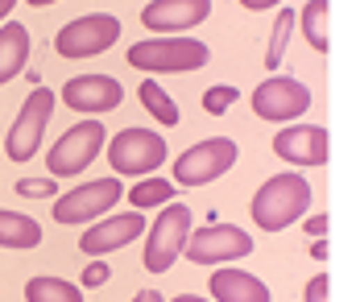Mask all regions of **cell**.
<instances>
[{"label": "cell", "instance_id": "7a4b0ae2", "mask_svg": "<svg viewBox=\"0 0 356 302\" xmlns=\"http://www.w3.org/2000/svg\"><path fill=\"white\" fill-rule=\"evenodd\" d=\"M207 62L211 50L199 37H149L129 46V67L145 75H186V71H203Z\"/></svg>", "mask_w": 356, "mask_h": 302}, {"label": "cell", "instance_id": "ba28073f", "mask_svg": "<svg viewBox=\"0 0 356 302\" xmlns=\"http://www.w3.org/2000/svg\"><path fill=\"white\" fill-rule=\"evenodd\" d=\"M186 261L191 265H224V261H241L253 253V236L241 232L236 224H207L195 228L186 236Z\"/></svg>", "mask_w": 356, "mask_h": 302}, {"label": "cell", "instance_id": "e0dca14e", "mask_svg": "<svg viewBox=\"0 0 356 302\" xmlns=\"http://www.w3.org/2000/svg\"><path fill=\"white\" fill-rule=\"evenodd\" d=\"M29 62V29L21 21H8L0 29V87L8 79H17Z\"/></svg>", "mask_w": 356, "mask_h": 302}, {"label": "cell", "instance_id": "44dd1931", "mask_svg": "<svg viewBox=\"0 0 356 302\" xmlns=\"http://www.w3.org/2000/svg\"><path fill=\"white\" fill-rule=\"evenodd\" d=\"M137 100L141 108L158 120V124H166V128H175L178 124V103L166 96V87L162 83H154V79H141V87H137Z\"/></svg>", "mask_w": 356, "mask_h": 302}, {"label": "cell", "instance_id": "ac0fdd59", "mask_svg": "<svg viewBox=\"0 0 356 302\" xmlns=\"http://www.w3.org/2000/svg\"><path fill=\"white\" fill-rule=\"evenodd\" d=\"M38 244H42V224L0 207V249H38Z\"/></svg>", "mask_w": 356, "mask_h": 302}, {"label": "cell", "instance_id": "f1b7e54d", "mask_svg": "<svg viewBox=\"0 0 356 302\" xmlns=\"http://www.w3.org/2000/svg\"><path fill=\"white\" fill-rule=\"evenodd\" d=\"M241 4H245L249 12H266V8H277L282 0H241Z\"/></svg>", "mask_w": 356, "mask_h": 302}, {"label": "cell", "instance_id": "cb8c5ba5", "mask_svg": "<svg viewBox=\"0 0 356 302\" xmlns=\"http://www.w3.org/2000/svg\"><path fill=\"white\" fill-rule=\"evenodd\" d=\"M17 195H21V199H58L54 174H46V178H21V183H17Z\"/></svg>", "mask_w": 356, "mask_h": 302}, {"label": "cell", "instance_id": "4dcf8cb0", "mask_svg": "<svg viewBox=\"0 0 356 302\" xmlns=\"http://www.w3.org/2000/svg\"><path fill=\"white\" fill-rule=\"evenodd\" d=\"M166 294H158V290H141V294H133V302H162Z\"/></svg>", "mask_w": 356, "mask_h": 302}, {"label": "cell", "instance_id": "83f0119b", "mask_svg": "<svg viewBox=\"0 0 356 302\" xmlns=\"http://www.w3.org/2000/svg\"><path fill=\"white\" fill-rule=\"evenodd\" d=\"M307 232H311V240H315V236H323V232H327V215H323V211H319V215H311V219H307Z\"/></svg>", "mask_w": 356, "mask_h": 302}, {"label": "cell", "instance_id": "52a82bcc", "mask_svg": "<svg viewBox=\"0 0 356 302\" xmlns=\"http://www.w3.org/2000/svg\"><path fill=\"white\" fill-rule=\"evenodd\" d=\"M104 141H108V128H104L99 120H79V124H71V128L50 145L46 170H50L54 178H71V174L88 170L91 162L99 158Z\"/></svg>", "mask_w": 356, "mask_h": 302}, {"label": "cell", "instance_id": "603a6c76", "mask_svg": "<svg viewBox=\"0 0 356 302\" xmlns=\"http://www.w3.org/2000/svg\"><path fill=\"white\" fill-rule=\"evenodd\" d=\"M294 25H298V17L290 12V8H282L277 17H273V33H269V50H266V67H282V54H286V46H290V33H294Z\"/></svg>", "mask_w": 356, "mask_h": 302}, {"label": "cell", "instance_id": "f546056e", "mask_svg": "<svg viewBox=\"0 0 356 302\" xmlns=\"http://www.w3.org/2000/svg\"><path fill=\"white\" fill-rule=\"evenodd\" d=\"M311 257H315V261H327V240H323V236L311 240Z\"/></svg>", "mask_w": 356, "mask_h": 302}, {"label": "cell", "instance_id": "2e32d148", "mask_svg": "<svg viewBox=\"0 0 356 302\" xmlns=\"http://www.w3.org/2000/svg\"><path fill=\"white\" fill-rule=\"evenodd\" d=\"M207 290L220 302H269V286L261 278H253L249 269H216Z\"/></svg>", "mask_w": 356, "mask_h": 302}, {"label": "cell", "instance_id": "9a60e30c", "mask_svg": "<svg viewBox=\"0 0 356 302\" xmlns=\"http://www.w3.org/2000/svg\"><path fill=\"white\" fill-rule=\"evenodd\" d=\"M211 17V0H149L141 8V25L149 33H182Z\"/></svg>", "mask_w": 356, "mask_h": 302}, {"label": "cell", "instance_id": "836d02e7", "mask_svg": "<svg viewBox=\"0 0 356 302\" xmlns=\"http://www.w3.org/2000/svg\"><path fill=\"white\" fill-rule=\"evenodd\" d=\"M25 4H33V8H46V4H58V0H25Z\"/></svg>", "mask_w": 356, "mask_h": 302}, {"label": "cell", "instance_id": "4fadbf2b", "mask_svg": "<svg viewBox=\"0 0 356 302\" xmlns=\"http://www.w3.org/2000/svg\"><path fill=\"white\" fill-rule=\"evenodd\" d=\"M273 153L286 166H323L327 162V128L323 124H286L273 133Z\"/></svg>", "mask_w": 356, "mask_h": 302}, {"label": "cell", "instance_id": "3957f363", "mask_svg": "<svg viewBox=\"0 0 356 302\" xmlns=\"http://www.w3.org/2000/svg\"><path fill=\"white\" fill-rule=\"evenodd\" d=\"M166 137L154 128H124L108 141V166L120 178H145L166 162Z\"/></svg>", "mask_w": 356, "mask_h": 302}, {"label": "cell", "instance_id": "7c38bea8", "mask_svg": "<svg viewBox=\"0 0 356 302\" xmlns=\"http://www.w3.org/2000/svg\"><path fill=\"white\" fill-rule=\"evenodd\" d=\"M145 232H149V224H145V215L133 207V211H124V215L95 219L88 232L79 236V249H83V257H104V253H112V249L133 244V240L145 236Z\"/></svg>", "mask_w": 356, "mask_h": 302}, {"label": "cell", "instance_id": "484cf974", "mask_svg": "<svg viewBox=\"0 0 356 302\" xmlns=\"http://www.w3.org/2000/svg\"><path fill=\"white\" fill-rule=\"evenodd\" d=\"M108 278H112V265H104V261H88L79 286H83V290H95V286H108Z\"/></svg>", "mask_w": 356, "mask_h": 302}, {"label": "cell", "instance_id": "5b68a950", "mask_svg": "<svg viewBox=\"0 0 356 302\" xmlns=\"http://www.w3.org/2000/svg\"><path fill=\"white\" fill-rule=\"evenodd\" d=\"M241 149L232 137H207V141H195L191 149H182L175 158V183L178 187H207L216 183L220 174H228L236 166Z\"/></svg>", "mask_w": 356, "mask_h": 302}, {"label": "cell", "instance_id": "d6986e66", "mask_svg": "<svg viewBox=\"0 0 356 302\" xmlns=\"http://www.w3.org/2000/svg\"><path fill=\"white\" fill-rule=\"evenodd\" d=\"M327 8H332V0H307V8L298 12V25H302V33H307V46H311L315 54H327V50H332V37H327Z\"/></svg>", "mask_w": 356, "mask_h": 302}, {"label": "cell", "instance_id": "8fae6325", "mask_svg": "<svg viewBox=\"0 0 356 302\" xmlns=\"http://www.w3.org/2000/svg\"><path fill=\"white\" fill-rule=\"evenodd\" d=\"M311 108V87L290 75H269L266 83L253 87V112L273 124H290Z\"/></svg>", "mask_w": 356, "mask_h": 302}, {"label": "cell", "instance_id": "d4e9b609", "mask_svg": "<svg viewBox=\"0 0 356 302\" xmlns=\"http://www.w3.org/2000/svg\"><path fill=\"white\" fill-rule=\"evenodd\" d=\"M232 100H241V92L236 87H207L203 92V108L211 112V116H220V112H228Z\"/></svg>", "mask_w": 356, "mask_h": 302}, {"label": "cell", "instance_id": "4316f807", "mask_svg": "<svg viewBox=\"0 0 356 302\" xmlns=\"http://www.w3.org/2000/svg\"><path fill=\"white\" fill-rule=\"evenodd\" d=\"M307 302H327V274L323 269L307 282Z\"/></svg>", "mask_w": 356, "mask_h": 302}, {"label": "cell", "instance_id": "8992f818", "mask_svg": "<svg viewBox=\"0 0 356 302\" xmlns=\"http://www.w3.org/2000/svg\"><path fill=\"white\" fill-rule=\"evenodd\" d=\"M186 232H191V207L186 203H166L154 219V228L145 232V253H141V265L149 274H166L175 269L178 253L186 249Z\"/></svg>", "mask_w": 356, "mask_h": 302}, {"label": "cell", "instance_id": "277c9868", "mask_svg": "<svg viewBox=\"0 0 356 302\" xmlns=\"http://www.w3.org/2000/svg\"><path fill=\"white\" fill-rule=\"evenodd\" d=\"M120 33H124L120 17H112V12H88V17L67 21L54 33V54L58 58H95V54L112 50L120 42Z\"/></svg>", "mask_w": 356, "mask_h": 302}, {"label": "cell", "instance_id": "30bf717a", "mask_svg": "<svg viewBox=\"0 0 356 302\" xmlns=\"http://www.w3.org/2000/svg\"><path fill=\"white\" fill-rule=\"evenodd\" d=\"M116 203H120V174L91 178V183H79L75 191L54 199V219L58 224H91L104 211H112Z\"/></svg>", "mask_w": 356, "mask_h": 302}, {"label": "cell", "instance_id": "6da1fadb", "mask_svg": "<svg viewBox=\"0 0 356 302\" xmlns=\"http://www.w3.org/2000/svg\"><path fill=\"white\" fill-rule=\"evenodd\" d=\"M311 207V183L302 174H273L249 203V215L261 232H282L286 224L302 219Z\"/></svg>", "mask_w": 356, "mask_h": 302}, {"label": "cell", "instance_id": "7402d4cb", "mask_svg": "<svg viewBox=\"0 0 356 302\" xmlns=\"http://www.w3.org/2000/svg\"><path fill=\"white\" fill-rule=\"evenodd\" d=\"M129 203L137 207V211H145V207H166V203H175V183H166V178H141L133 191H129Z\"/></svg>", "mask_w": 356, "mask_h": 302}, {"label": "cell", "instance_id": "9c48e42d", "mask_svg": "<svg viewBox=\"0 0 356 302\" xmlns=\"http://www.w3.org/2000/svg\"><path fill=\"white\" fill-rule=\"evenodd\" d=\"M50 116H54V92H50V87H33L29 100L21 103V112H17L8 137H4V153H8L13 162H29V158L38 153V145H42V133H46Z\"/></svg>", "mask_w": 356, "mask_h": 302}, {"label": "cell", "instance_id": "d6a6232c", "mask_svg": "<svg viewBox=\"0 0 356 302\" xmlns=\"http://www.w3.org/2000/svg\"><path fill=\"white\" fill-rule=\"evenodd\" d=\"M13 4H17V0H0V21H4V17L13 12Z\"/></svg>", "mask_w": 356, "mask_h": 302}, {"label": "cell", "instance_id": "5bb4252c", "mask_svg": "<svg viewBox=\"0 0 356 302\" xmlns=\"http://www.w3.org/2000/svg\"><path fill=\"white\" fill-rule=\"evenodd\" d=\"M58 100L67 103V108H75V112H88L91 116V112H112V108H120L124 87H120V79H112V75H75V79L63 83Z\"/></svg>", "mask_w": 356, "mask_h": 302}, {"label": "cell", "instance_id": "ffe728a7", "mask_svg": "<svg viewBox=\"0 0 356 302\" xmlns=\"http://www.w3.org/2000/svg\"><path fill=\"white\" fill-rule=\"evenodd\" d=\"M25 302H83V286L42 274V278H29L25 282Z\"/></svg>", "mask_w": 356, "mask_h": 302}, {"label": "cell", "instance_id": "1f68e13d", "mask_svg": "<svg viewBox=\"0 0 356 302\" xmlns=\"http://www.w3.org/2000/svg\"><path fill=\"white\" fill-rule=\"evenodd\" d=\"M170 302H211V299H199V294H178V299H170Z\"/></svg>", "mask_w": 356, "mask_h": 302}]
</instances>
